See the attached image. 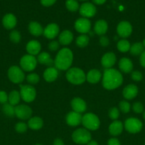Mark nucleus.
<instances>
[{"label": "nucleus", "mask_w": 145, "mask_h": 145, "mask_svg": "<svg viewBox=\"0 0 145 145\" xmlns=\"http://www.w3.org/2000/svg\"><path fill=\"white\" fill-rule=\"evenodd\" d=\"M7 75L9 80L14 84H21L25 79V74L22 69L16 65L10 67Z\"/></svg>", "instance_id": "obj_6"}, {"label": "nucleus", "mask_w": 145, "mask_h": 145, "mask_svg": "<svg viewBox=\"0 0 145 145\" xmlns=\"http://www.w3.org/2000/svg\"><path fill=\"white\" fill-rule=\"evenodd\" d=\"M119 67L123 73H130L133 69V63L129 58L123 57L119 60Z\"/></svg>", "instance_id": "obj_22"}, {"label": "nucleus", "mask_w": 145, "mask_h": 145, "mask_svg": "<svg viewBox=\"0 0 145 145\" xmlns=\"http://www.w3.org/2000/svg\"><path fill=\"white\" fill-rule=\"evenodd\" d=\"M107 145H121L120 142L116 138H111L108 140Z\"/></svg>", "instance_id": "obj_47"}, {"label": "nucleus", "mask_w": 145, "mask_h": 145, "mask_svg": "<svg viewBox=\"0 0 145 145\" xmlns=\"http://www.w3.org/2000/svg\"><path fill=\"white\" fill-rule=\"evenodd\" d=\"M21 100V95L18 91L13 90L9 94V99L8 102L12 106H15L18 104Z\"/></svg>", "instance_id": "obj_31"}, {"label": "nucleus", "mask_w": 145, "mask_h": 145, "mask_svg": "<svg viewBox=\"0 0 145 145\" xmlns=\"http://www.w3.org/2000/svg\"><path fill=\"white\" fill-rule=\"evenodd\" d=\"M65 7H66L67 9L71 12H75L80 8L79 4L77 0H66Z\"/></svg>", "instance_id": "obj_35"}, {"label": "nucleus", "mask_w": 145, "mask_h": 145, "mask_svg": "<svg viewBox=\"0 0 145 145\" xmlns=\"http://www.w3.org/2000/svg\"><path fill=\"white\" fill-rule=\"evenodd\" d=\"M91 23L88 18H80L75 22V28L78 33L85 34L90 31Z\"/></svg>", "instance_id": "obj_13"}, {"label": "nucleus", "mask_w": 145, "mask_h": 145, "mask_svg": "<svg viewBox=\"0 0 145 145\" xmlns=\"http://www.w3.org/2000/svg\"><path fill=\"white\" fill-rule=\"evenodd\" d=\"M123 77L120 72L113 68L105 69L102 77V86L107 90H113L122 85Z\"/></svg>", "instance_id": "obj_1"}, {"label": "nucleus", "mask_w": 145, "mask_h": 145, "mask_svg": "<svg viewBox=\"0 0 145 145\" xmlns=\"http://www.w3.org/2000/svg\"><path fill=\"white\" fill-rule=\"evenodd\" d=\"M87 145H98V142H97L96 141H94V140H92V141H90L87 144Z\"/></svg>", "instance_id": "obj_51"}, {"label": "nucleus", "mask_w": 145, "mask_h": 145, "mask_svg": "<svg viewBox=\"0 0 145 145\" xmlns=\"http://www.w3.org/2000/svg\"><path fill=\"white\" fill-rule=\"evenodd\" d=\"M108 29L107 23L105 20H98L94 25V31L95 33L99 35H103L106 33Z\"/></svg>", "instance_id": "obj_26"}, {"label": "nucleus", "mask_w": 145, "mask_h": 145, "mask_svg": "<svg viewBox=\"0 0 145 145\" xmlns=\"http://www.w3.org/2000/svg\"><path fill=\"white\" fill-rule=\"evenodd\" d=\"M37 61L42 65H45L46 66L52 67L54 65V60H53L51 57V55L46 52H43L38 54L37 57Z\"/></svg>", "instance_id": "obj_27"}, {"label": "nucleus", "mask_w": 145, "mask_h": 145, "mask_svg": "<svg viewBox=\"0 0 145 145\" xmlns=\"http://www.w3.org/2000/svg\"><path fill=\"white\" fill-rule=\"evenodd\" d=\"M79 1H88V0H79Z\"/></svg>", "instance_id": "obj_54"}, {"label": "nucleus", "mask_w": 145, "mask_h": 145, "mask_svg": "<svg viewBox=\"0 0 145 145\" xmlns=\"http://www.w3.org/2000/svg\"><path fill=\"white\" fill-rule=\"evenodd\" d=\"M144 51V47L142 42H135L133 45H131L129 52L134 56H138L141 55V54Z\"/></svg>", "instance_id": "obj_30"}, {"label": "nucleus", "mask_w": 145, "mask_h": 145, "mask_svg": "<svg viewBox=\"0 0 145 145\" xmlns=\"http://www.w3.org/2000/svg\"><path fill=\"white\" fill-rule=\"evenodd\" d=\"M72 139L76 144H88L91 140V134L87 129L79 128L72 133Z\"/></svg>", "instance_id": "obj_5"}, {"label": "nucleus", "mask_w": 145, "mask_h": 145, "mask_svg": "<svg viewBox=\"0 0 145 145\" xmlns=\"http://www.w3.org/2000/svg\"><path fill=\"white\" fill-rule=\"evenodd\" d=\"M9 99V95L7 94V92L4 91H0V103L1 104H5L7 103Z\"/></svg>", "instance_id": "obj_44"}, {"label": "nucleus", "mask_w": 145, "mask_h": 145, "mask_svg": "<svg viewBox=\"0 0 145 145\" xmlns=\"http://www.w3.org/2000/svg\"><path fill=\"white\" fill-rule=\"evenodd\" d=\"M132 110L136 113H142L144 112V106L140 102H136L132 106Z\"/></svg>", "instance_id": "obj_41"}, {"label": "nucleus", "mask_w": 145, "mask_h": 145, "mask_svg": "<svg viewBox=\"0 0 145 145\" xmlns=\"http://www.w3.org/2000/svg\"><path fill=\"white\" fill-rule=\"evenodd\" d=\"M142 127H143V124L142 121L136 118H129L127 119L125 122V130L132 134L139 133L142 130Z\"/></svg>", "instance_id": "obj_9"}, {"label": "nucleus", "mask_w": 145, "mask_h": 145, "mask_svg": "<svg viewBox=\"0 0 145 145\" xmlns=\"http://www.w3.org/2000/svg\"><path fill=\"white\" fill-rule=\"evenodd\" d=\"M65 76L70 83L75 85L82 84L86 80V76L84 72L78 67H72L68 69Z\"/></svg>", "instance_id": "obj_3"}, {"label": "nucleus", "mask_w": 145, "mask_h": 145, "mask_svg": "<svg viewBox=\"0 0 145 145\" xmlns=\"http://www.w3.org/2000/svg\"><path fill=\"white\" fill-rule=\"evenodd\" d=\"M73 39V35L69 30H65L59 35V43L62 45H68L71 43Z\"/></svg>", "instance_id": "obj_25"}, {"label": "nucleus", "mask_w": 145, "mask_h": 145, "mask_svg": "<svg viewBox=\"0 0 145 145\" xmlns=\"http://www.w3.org/2000/svg\"><path fill=\"white\" fill-rule=\"evenodd\" d=\"M27 128H28V126L24 122H19V123H17L15 126V130L16 131L18 132L19 133H25L27 130Z\"/></svg>", "instance_id": "obj_39"}, {"label": "nucleus", "mask_w": 145, "mask_h": 145, "mask_svg": "<svg viewBox=\"0 0 145 145\" xmlns=\"http://www.w3.org/2000/svg\"><path fill=\"white\" fill-rule=\"evenodd\" d=\"M59 26L56 24H50L44 28V35L48 39H53L59 33Z\"/></svg>", "instance_id": "obj_15"}, {"label": "nucleus", "mask_w": 145, "mask_h": 145, "mask_svg": "<svg viewBox=\"0 0 145 145\" xmlns=\"http://www.w3.org/2000/svg\"><path fill=\"white\" fill-rule=\"evenodd\" d=\"M143 118H144V120H145V110L143 112Z\"/></svg>", "instance_id": "obj_53"}, {"label": "nucleus", "mask_w": 145, "mask_h": 145, "mask_svg": "<svg viewBox=\"0 0 145 145\" xmlns=\"http://www.w3.org/2000/svg\"><path fill=\"white\" fill-rule=\"evenodd\" d=\"M82 124L88 130H96L99 128L100 122L96 115L88 113L82 116Z\"/></svg>", "instance_id": "obj_4"}, {"label": "nucleus", "mask_w": 145, "mask_h": 145, "mask_svg": "<svg viewBox=\"0 0 145 145\" xmlns=\"http://www.w3.org/2000/svg\"><path fill=\"white\" fill-rule=\"evenodd\" d=\"M31 115H32V110L29 106L24 104L16 106L15 116L18 119L27 120L28 118H31Z\"/></svg>", "instance_id": "obj_11"}, {"label": "nucleus", "mask_w": 145, "mask_h": 145, "mask_svg": "<svg viewBox=\"0 0 145 145\" xmlns=\"http://www.w3.org/2000/svg\"><path fill=\"white\" fill-rule=\"evenodd\" d=\"M117 60L116 56L113 52H107L101 59V64L105 69H109L115 64Z\"/></svg>", "instance_id": "obj_17"}, {"label": "nucleus", "mask_w": 145, "mask_h": 145, "mask_svg": "<svg viewBox=\"0 0 145 145\" xmlns=\"http://www.w3.org/2000/svg\"><path fill=\"white\" fill-rule=\"evenodd\" d=\"M26 49L28 52V55H33V56L37 55L39 54L40 51H41V43L37 40H31L27 43Z\"/></svg>", "instance_id": "obj_20"}, {"label": "nucleus", "mask_w": 145, "mask_h": 145, "mask_svg": "<svg viewBox=\"0 0 145 145\" xmlns=\"http://www.w3.org/2000/svg\"><path fill=\"white\" fill-rule=\"evenodd\" d=\"M117 33L121 38H128L132 33V25L127 21H121L117 26Z\"/></svg>", "instance_id": "obj_12"}, {"label": "nucleus", "mask_w": 145, "mask_h": 145, "mask_svg": "<svg viewBox=\"0 0 145 145\" xmlns=\"http://www.w3.org/2000/svg\"><path fill=\"white\" fill-rule=\"evenodd\" d=\"M73 60V54L69 48H64L59 50L54 60L55 68L60 70H67L71 67Z\"/></svg>", "instance_id": "obj_2"}, {"label": "nucleus", "mask_w": 145, "mask_h": 145, "mask_svg": "<svg viewBox=\"0 0 145 145\" xmlns=\"http://www.w3.org/2000/svg\"><path fill=\"white\" fill-rule=\"evenodd\" d=\"M82 118L80 113H76L75 111H71L67 114L65 120L68 125L75 127L82 123Z\"/></svg>", "instance_id": "obj_14"}, {"label": "nucleus", "mask_w": 145, "mask_h": 145, "mask_svg": "<svg viewBox=\"0 0 145 145\" xmlns=\"http://www.w3.org/2000/svg\"><path fill=\"white\" fill-rule=\"evenodd\" d=\"M21 98L26 103L34 101L36 96L35 88L31 85H19Z\"/></svg>", "instance_id": "obj_7"}, {"label": "nucleus", "mask_w": 145, "mask_h": 145, "mask_svg": "<svg viewBox=\"0 0 145 145\" xmlns=\"http://www.w3.org/2000/svg\"><path fill=\"white\" fill-rule=\"evenodd\" d=\"M101 79V73L98 69H91L86 75V80L91 84H96Z\"/></svg>", "instance_id": "obj_28"}, {"label": "nucleus", "mask_w": 145, "mask_h": 145, "mask_svg": "<svg viewBox=\"0 0 145 145\" xmlns=\"http://www.w3.org/2000/svg\"><path fill=\"white\" fill-rule=\"evenodd\" d=\"M71 108L73 111L76 113H82L86 110L87 105L84 100L80 98H74L71 102Z\"/></svg>", "instance_id": "obj_16"}, {"label": "nucleus", "mask_w": 145, "mask_h": 145, "mask_svg": "<svg viewBox=\"0 0 145 145\" xmlns=\"http://www.w3.org/2000/svg\"><path fill=\"white\" fill-rule=\"evenodd\" d=\"M58 76V69L53 67H49L44 72V78L46 82H54Z\"/></svg>", "instance_id": "obj_21"}, {"label": "nucleus", "mask_w": 145, "mask_h": 145, "mask_svg": "<svg viewBox=\"0 0 145 145\" xmlns=\"http://www.w3.org/2000/svg\"><path fill=\"white\" fill-rule=\"evenodd\" d=\"M37 59L31 55H25L20 59V66L22 70L26 72H31L35 69L37 65Z\"/></svg>", "instance_id": "obj_8"}, {"label": "nucleus", "mask_w": 145, "mask_h": 145, "mask_svg": "<svg viewBox=\"0 0 145 145\" xmlns=\"http://www.w3.org/2000/svg\"><path fill=\"white\" fill-rule=\"evenodd\" d=\"M139 62H140V65L145 68V50L141 54L140 57H139Z\"/></svg>", "instance_id": "obj_48"}, {"label": "nucleus", "mask_w": 145, "mask_h": 145, "mask_svg": "<svg viewBox=\"0 0 145 145\" xmlns=\"http://www.w3.org/2000/svg\"><path fill=\"white\" fill-rule=\"evenodd\" d=\"M109 118H110V119H112V120H117V119L119 116V110H118L117 108H112L109 111Z\"/></svg>", "instance_id": "obj_40"}, {"label": "nucleus", "mask_w": 145, "mask_h": 145, "mask_svg": "<svg viewBox=\"0 0 145 145\" xmlns=\"http://www.w3.org/2000/svg\"><path fill=\"white\" fill-rule=\"evenodd\" d=\"M80 14L83 18H91L95 15L97 12V9L95 6L93 4L90 2H85L79 8Z\"/></svg>", "instance_id": "obj_10"}, {"label": "nucleus", "mask_w": 145, "mask_h": 145, "mask_svg": "<svg viewBox=\"0 0 145 145\" xmlns=\"http://www.w3.org/2000/svg\"><path fill=\"white\" fill-rule=\"evenodd\" d=\"M60 43L56 40H53L48 43V48L51 51H56L59 48Z\"/></svg>", "instance_id": "obj_43"}, {"label": "nucleus", "mask_w": 145, "mask_h": 145, "mask_svg": "<svg viewBox=\"0 0 145 145\" xmlns=\"http://www.w3.org/2000/svg\"><path fill=\"white\" fill-rule=\"evenodd\" d=\"M2 111L8 117H14L15 116V107L9 103L3 105Z\"/></svg>", "instance_id": "obj_33"}, {"label": "nucleus", "mask_w": 145, "mask_h": 145, "mask_svg": "<svg viewBox=\"0 0 145 145\" xmlns=\"http://www.w3.org/2000/svg\"><path fill=\"white\" fill-rule=\"evenodd\" d=\"M106 1L107 0H92L94 4H97V5H102V4H105Z\"/></svg>", "instance_id": "obj_50"}, {"label": "nucleus", "mask_w": 145, "mask_h": 145, "mask_svg": "<svg viewBox=\"0 0 145 145\" xmlns=\"http://www.w3.org/2000/svg\"><path fill=\"white\" fill-rule=\"evenodd\" d=\"M137 94L138 87L136 85L132 84L125 86L122 91V95L127 100H132V99H134L137 96Z\"/></svg>", "instance_id": "obj_19"}, {"label": "nucleus", "mask_w": 145, "mask_h": 145, "mask_svg": "<svg viewBox=\"0 0 145 145\" xmlns=\"http://www.w3.org/2000/svg\"><path fill=\"white\" fill-rule=\"evenodd\" d=\"M142 44H143L144 47V48H145V39H144L143 42H142Z\"/></svg>", "instance_id": "obj_52"}, {"label": "nucleus", "mask_w": 145, "mask_h": 145, "mask_svg": "<svg viewBox=\"0 0 145 145\" xmlns=\"http://www.w3.org/2000/svg\"><path fill=\"white\" fill-rule=\"evenodd\" d=\"M124 125L119 120H115L109 126V132L111 135L118 136L122 133Z\"/></svg>", "instance_id": "obj_23"}, {"label": "nucleus", "mask_w": 145, "mask_h": 145, "mask_svg": "<svg viewBox=\"0 0 145 145\" xmlns=\"http://www.w3.org/2000/svg\"><path fill=\"white\" fill-rule=\"evenodd\" d=\"M56 1L57 0H41V3L43 6L48 7L53 5Z\"/></svg>", "instance_id": "obj_46"}, {"label": "nucleus", "mask_w": 145, "mask_h": 145, "mask_svg": "<svg viewBox=\"0 0 145 145\" xmlns=\"http://www.w3.org/2000/svg\"><path fill=\"white\" fill-rule=\"evenodd\" d=\"M26 80L31 84H36L40 81V77L38 74L36 73H31L26 76Z\"/></svg>", "instance_id": "obj_37"}, {"label": "nucleus", "mask_w": 145, "mask_h": 145, "mask_svg": "<svg viewBox=\"0 0 145 145\" xmlns=\"http://www.w3.org/2000/svg\"><path fill=\"white\" fill-rule=\"evenodd\" d=\"M53 145H65V144H64V142H63L62 140L58 138V139H55V140H54Z\"/></svg>", "instance_id": "obj_49"}, {"label": "nucleus", "mask_w": 145, "mask_h": 145, "mask_svg": "<svg viewBox=\"0 0 145 145\" xmlns=\"http://www.w3.org/2000/svg\"><path fill=\"white\" fill-rule=\"evenodd\" d=\"M16 17L13 14H7L2 18V25L6 29H13L16 25Z\"/></svg>", "instance_id": "obj_18"}, {"label": "nucleus", "mask_w": 145, "mask_h": 145, "mask_svg": "<svg viewBox=\"0 0 145 145\" xmlns=\"http://www.w3.org/2000/svg\"><path fill=\"white\" fill-rule=\"evenodd\" d=\"M36 145H42V144H36Z\"/></svg>", "instance_id": "obj_55"}, {"label": "nucleus", "mask_w": 145, "mask_h": 145, "mask_svg": "<svg viewBox=\"0 0 145 145\" xmlns=\"http://www.w3.org/2000/svg\"><path fill=\"white\" fill-rule=\"evenodd\" d=\"M89 41V37L85 34H82L76 38V45L80 48H85L88 45Z\"/></svg>", "instance_id": "obj_34"}, {"label": "nucleus", "mask_w": 145, "mask_h": 145, "mask_svg": "<svg viewBox=\"0 0 145 145\" xmlns=\"http://www.w3.org/2000/svg\"><path fill=\"white\" fill-rule=\"evenodd\" d=\"M131 77H132V80L135 81V82H140L143 79V75H142V72L139 71H134L131 74Z\"/></svg>", "instance_id": "obj_42"}, {"label": "nucleus", "mask_w": 145, "mask_h": 145, "mask_svg": "<svg viewBox=\"0 0 145 145\" xmlns=\"http://www.w3.org/2000/svg\"><path fill=\"white\" fill-rule=\"evenodd\" d=\"M130 47V42L125 39L120 40L117 44V48L121 52H127L129 51Z\"/></svg>", "instance_id": "obj_32"}, {"label": "nucleus", "mask_w": 145, "mask_h": 145, "mask_svg": "<svg viewBox=\"0 0 145 145\" xmlns=\"http://www.w3.org/2000/svg\"><path fill=\"white\" fill-rule=\"evenodd\" d=\"M44 125V121L39 117H33L29 119L28 122V126L34 130H40Z\"/></svg>", "instance_id": "obj_29"}, {"label": "nucleus", "mask_w": 145, "mask_h": 145, "mask_svg": "<svg viewBox=\"0 0 145 145\" xmlns=\"http://www.w3.org/2000/svg\"><path fill=\"white\" fill-rule=\"evenodd\" d=\"M9 39L11 42L14 43H18L21 40V33L19 31L14 30L9 34Z\"/></svg>", "instance_id": "obj_36"}, {"label": "nucleus", "mask_w": 145, "mask_h": 145, "mask_svg": "<svg viewBox=\"0 0 145 145\" xmlns=\"http://www.w3.org/2000/svg\"><path fill=\"white\" fill-rule=\"evenodd\" d=\"M99 42L101 46L107 47L109 45V40L107 36H104V35H102V36H101L100 38Z\"/></svg>", "instance_id": "obj_45"}, {"label": "nucleus", "mask_w": 145, "mask_h": 145, "mask_svg": "<svg viewBox=\"0 0 145 145\" xmlns=\"http://www.w3.org/2000/svg\"><path fill=\"white\" fill-rule=\"evenodd\" d=\"M119 107L121 111L123 113H128L131 108V106L129 104V103L126 101H120V103L119 104Z\"/></svg>", "instance_id": "obj_38"}, {"label": "nucleus", "mask_w": 145, "mask_h": 145, "mask_svg": "<svg viewBox=\"0 0 145 145\" xmlns=\"http://www.w3.org/2000/svg\"><path fill=\"white\" fill-rule=\"evenodd\" d=\"M28 30L31 35L34 36H40L44 33V28L39 23L36 21H31L28 24Z\"/></svg>", "instance_id": "obj_24"}]
</instances>
